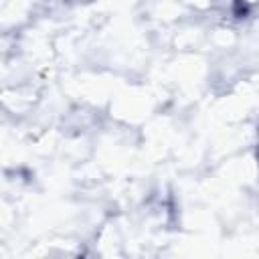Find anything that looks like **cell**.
I'll use <instances>...</instances> for the list:
<instances>
[{"label":"cell","mask_w":259,"mask_h":259,"mask_svg":"<svg viewBox=\"0 0 259 259\" xmlns=\"http://www.w3.org/2000/svg\"><path fill=\"white\" fill-rule=\"evenodd\" d=\"M257 160H259V146H257Z\"/></svg>","instance_id":"obj_1"},{"label":"cell","mask_w":259,"mask_h":259,"mask_svg":"<svg viewBox=\"0 0 259 259\" xmlns=\"http://www.w3.org/2000/svg\"><path fill=\"white\" fill-rule=\"evenodd\" d=\"M63 2H71V0H63Z\"/></svg>","instance_id":"obj_2"}]
</instances>
